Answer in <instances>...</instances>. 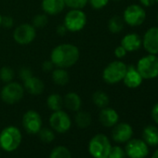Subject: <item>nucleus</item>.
I'll use <instances>...</instances> for the list:
<instances>
[{
  "mask_svg": "<svg viewBox=\"0 0 158 158\" xmlns=\"http://www.w3.org/2000/svg\"><path fill=\"white\" fill-rule=\"evenodd\" d=\"M80 52L78 48L70 43L56 46L50 53V60L55 67L67 69L73 66L79 60Z\"/></svg>",
  "mask_w": 158,
  "mask_h": 158,
  "instance_id": "1",
  "label": "nucleus"
},
{
  "mask_svg": "<svg viewBox=\"0 0 158 158\" xmlns=\"http://www.w3.org/2000/svg\"><path fill=\"white\" fill-rule=\"evenodd\" d=\"M23 141V135L21 130L14 126L5 127L0 133V148L5 152L16 151Z\"/></svg>",
  "mask_w": 158,
  "mask_h": 158,
  "instance_id": "2",
  "label": "nucleus"
},
{
  "mask_svg": "<svg viewBox=\"0 0 158 158\" xmlns=\"http://www.w3.org/2000/svg\"><path fill=\"white\" fill-rule=\"evenodd\" d=\"M127 64L121 60H114L110 62L102 72V79L109 85H114L121 81L127 72Z\"/></svg>",
  "mask_w": 158,
  "mask_h": 158,
  "instance_id": "3",
  "label": "nucleus"
},
{
  "mask_svg": "<svg viewBox=\"0 0 158 158\" xmlns=\"http://www.w3.org/2000/svg\"><path fill=\"white\" fill-rule=\"evenodd\" d=\"M87 21V15L83 10H70L64 16L63 25L68 32L76 33L85 28Z\"/></svg>",
  "mask_w": 158,
  "mask_h": 158,
  "instance_id": "4",
  "label": "nucleus"
},
{
  "mask_svg": "<svg viewBox=\"0 0 158 158\" xmlns=\"http://www.w3.org/2000/svg\"><path fill=\"white\" fill-rule=\"evenodd\" d=\"M143 79H153L158 77V57L148 54L140 58L136 66Z\"/></svg>",
  "mask_w": 158,
  "mask_h": 158,
  "instance_id": "5",
  "label": "nucleus"
},
{
  "mask_svg": "<svg viewBox=\"0 0 158 158\" xmlns=\"http://www.w3.org/2000/svg\"><path fill=\"white\" fill-rule=\"evenodd\" d=\"M24 88L22 84L11 81L10 83H6L0 91V98L1 100L9 104L12 105L21 102L24 96Z\"/></svg>",
  "mask_w": 158,
  "mask_h": 158,
  "instance_id": "6",
  "label": "nucleus"
},
{
  "mask_svg": "<svg viewBox=\"0 0 158 158\" xmlns=\"http://www.w3.org/2000/svg\"><path fill=\"white\" fill-rule=\"evenodd\" d=\"M111 147V141L106 135L97 134L89 140V152L93 158H100L108 156Z\"/></svg>",
  "mask_w": 158,
  "mask_h": 158,
  "instance_id": "7",
  "label": "nucleus"
},
{
  "mask_svg": "<svg viewBox=\"0 0 158 158\" xmlns=\"http://www.w3.org/2000/svg\"><path fill=\"white\" fill-rule=\"evenodd\" d=\"M123 20L125 23H127L131 27L139 26L146 20V11L139 5L137 4L129 5L124 10Z\"/></svg>",
  "mask_w": 158,
  "mask_h": 158,
  "instance_id": "8",
  "label": "nucleus"
},
{
  "mask_svg": "<svg viewBox=\"0 0 158 158\" xmlns=\"http://www.w3.org/2000/svg\"><path fill=\"white\" fill-rule=\"evenodd\" d=\"M48 122L50 128L60 134L66 133L72 127V120L69 114L62 110L53 112L49 117Z\"/></svg>",
  "mask_w": 158,
  "mask_h": 158,
  "instance_id": "9",
  "label": "nucleus"
},
{
  "mask_svg": "<svg viewBox=\"0 0 158 158\" xmlns=\"http://www.w3.org/2000/svg\"><path fill=\"white\" fill-rule=\"evenodd\" d=\"M36 37V28L31 23H22L13 32V39L22 46L31 44Z\"/></svg>",
  "mask_w": 158,
  "mask_h": 158,
  "instance_id": "10",
  "label": "nucleus"
},
{
  "mask_svg": "<svg viewBox=\"0 0 158 158\" xmlns=\"http://www.w3.org/2000/svg\"><path fill=\"white\" fill-rule=\"evenodd\" d=\"M125 152L129 158H145L149 153V146L143 139H130L126 144Z\"/></svg>",
  "mask_w": 158,
  "mask_h": 158,
  "instance_id": "11",
  "label": "nucleus"
},
{
  "mask_svg": "<svg viewBox=\"0 0 158 158\" xmlns=\"http://www.w3.org/2000/svg\"><path fill=\"white\" fill-rule=\"evenodd\" d=\"M42 124L41 115L35 110H28L23 116V127L28 134H38L42 128Z\"/></svg>",
  "mask_w": 158,
  "mask_h": 158,
  "instance_id": "12",
  "label": "nucleus"
},
{
  "mask_svg": "<svg viewBox=\"0 0 158 158\" xmlns=\"http://www.w3.org/2000/svg\"><path fill=\"white\" fill-rule=\"evenodd\" d=\"M142 46L149 54H158V26L149 28L143 35Z\"/></svg>",
  "mask_w": 158,
  "mask_h": 158,
  "instance_id": "13",
  "label": "nucleus"
},
{
  "mask_svg": "<svg viewBox=\"0 0 158 158\" xmlns=\"http://www.w3.org/2000/svg\"><path fill=\"white\" fill-rule=\"evenodd\" d=\"M133 136V128L127 123H117L113 127L112 138L117 143H127Z\"/></svg>",
  "mask_w": 158,
  "mask_h": 158,
  "instance_id": "14",
  "label": "nucleus"
},
{
  "mask_svg": "<svg viewBox=\"0 0 158 158\" xmlns=\"http://www.w3.org/2000/svg\"><path fill=\"white\" fill-rule=\"evenodd\" d=\"M142 81L143 78L137 70V68L133 65L127 66L126 74L123 78V82L125 86L129 89H137L141 85Z\"/></svg>",
  "mask_w": 158,
  "mask_h": 158,
  "instance_id": "15",
  "label": "nucleus"
},
{
  "mask_svg": "<svg viewBox=\"0 0 158 158\" xmlns=\"http://www.w3.org/2000/svg\"><path fill=\"white\" fill-rule=\"evenodd\" d=\"M99 119L101 124L105 127H113L115 126L119 121V114L118 113L111 108V107H104L101 110L99 114Z\"/></svg>",
  "mask_w": 158,
  "mask_h": 158,
  "instance_id": "16",
  "label": "nucleus"
},
{
  "mask_svg": "<svg viewBox=\"0 0 158 158\" xmlns=\"http://www.w3.org/2000/svg\"><path fill=\"white\" fill-rule=\"evenodd\" d=\"M64 0H42L41 8L45 14L56 16L63 11L65 9Z\"/></svg>",
  "mask_w": 158,
  "mask_h": 158,
  "instance_id": "17",
  "label": "nucleus"
},
{
  "mask_svg": "<svg viewBox=\"0 0 158 158\" xmlns=\"http://www.w3.org/2000/svg\"><path fill=\"white\" fill-rule=\"evenodd\" d=\"M23 88L29 94L37 96L44 92L45 90V84L40 78L36 76H30L29 78L25 79L23 81Z\"/></svg>",
  "mask_w": 158,
  "mask_h": 158,
  "instance_id": "18",
  "label": "nucleus"
},
{
  "mask_svg": "<svg viewBox=\"0 0 158 158\" xmlns=\"http://www.w3.org/2000/svg\"><path fill=\"white\" fill-rule=\"evenodd\" d=\"M121 46L127 52H134L140 48L142 46V39L140 36L135 33H130L126 35L121 40Z\"/></svg>",
  "mask_w": 158,
  "mask_h": 158,
  "instance_id": "19",
  "label": "nucleus"
},
{
  "mask_svg": "<svg viewBox=\"0 0 158 158\" xmlns=\"http://www.w3.org/2000/svg\"><path fill=\"white\" fill-rule=\"evenodd\" d=\"M63 105L72 112H77L81 109L82 99L75 92H69L63 98Z\"/></svg>",
  "mask_w": 158,
  "mask_h": 158,
  "instance_id": "20",
  "label": "nucleus"
},
{
  "mask_svg": "<svg viewBox=\"0 0 158 158\" xmlns=\"http://www.w3.org/2000/svg\"><path fill=\"white\" fill-rule=\"evenodd\" d=\"M142 139L148 146H158V128L155 126H147L142 131Z\"/></svg>",
  "mask_w": 158,
  "mask_h": 158,
  "instance_id": "21",
  "label": "nucleus"
},
{
  "mask_svg": "<svg viewBox=\"0 0 158 158\" xmlns=\"http://www.w3.org/2000/svg\"><path fill=\"white\" fill-rule=\"evenodd\" d=\"M51 77L53 82L58 86H65L70 80V76L66 69L56 67L52 70Z\"/></svg>",
  "mask_w": 158,
  "mask_h": 158,
  "instance_id": "22",
  "label": "nucleus"
},
{
  "mask_svg": "<svg viewBox=\"0 0 158 158\" xmlns=\"http://www.w3.org/2000/svg\"><path fill=\"white\" fill-rule=\"evenodd\" d=\"M92 121L91 114L86 111H77L74 116V122L76 126L80 128H87L90 126Z\"/></svg>",
  "mask_w": 158,
  "mask_h": 158,
  "instance_id": "23",
  "label": "nucleus"
},
{
  "mask_svg": "<svg viewBox=\"0 0 158 158\" xmlns=\"http://www.w3.org/2000/svg\"><path fill=\"white\" fill-rule=\"evenodd\" d=\"M47 105L48 109L51 110L52 112L61 110L63 106V98L60 94H57V93L50 94L47 98Z\"/></svg>",
  "mask_w": 158,
  "mask_h": 158,
  "instance_id": "24",
  "label": "nucleus"
},
{
  "mask_svg": "<svg viewBox=\"0 0 158 158\" xmlns=\"http://www.w3.org/2000/svg\"><path fill=\"white\" fill-rule=\"evenodd\" d=\"M92 101H93V103L97 107L102 109V108L107 107L109 105L110 98L107 95V93H105L104 91H102V90H97L92 95Z\"/></svg>",
  "mask_w": 158,
  "mask_h": 158,
  "instance_id": "25",
  "label": "nucleus"
},
{
  "mask_svg": "<svg viewBox=\"0 0 158 158\" xmlns=\"http://www.w3.org/2000/svg\"><path fill=\"white\" fill-rule=\"evenodd\" d=\"M124 20L118 15L113 16L108 22V29L113 34H119L124 28Z\"/></svg>",
  "mask_w": 158,
  "mask_h": 158,
  "instance_id": "26",
  "label": "nucleus"
},
{
  "mask_svg": "<svg viewBox=\"0 0 158 158\" xmlns=\"http://www.w3.org/2000/svg\"><path fill=\"white\" fill-rule=\"evenodd\" d=\"M49 158H72V154L67 147L60 145L53 148L49 154Z\"/></svg>",
  "mask_w": 158,
  "mask_h": 158,
  "instance_id": "27",
  "label": "nucleus"
},
{
  "mask_svg": "<svg viewBox=\"0 0 158 158\" xmlns=\"http://www.w3.org/2000/svg\"><path fill=\"white\" fill-rule=\"evenodd\" d=\"M14 77H15V72L11 67L3 66L0 69V80L4 82L5 84L13 81Z\"/></svg>",
  "mask_w": 158,
  "mask_h": 158,
  "instance_id": "28",
  "label": "nucleus"
},
{
  "mask_svg": "<svg viewBox=\"0 0 158 158\" xmlns=\"http://www.w3.org/2000/svg\"><path fill=\"white\" fill-rule=\"evenodd\" d=\"M38 136L40 139L45 143H50L55 139V133L52 128L48 127H42L38 132Z\"/></svg>",
  "mask_w": 158,
  "mask_h": 158,
  "instance_id": "29",
  "label": "nucleus"
},
{
  "mask_svg": "<svg viewBox=\"0 0 158 158\" xmlns=\"http://www.w3.org/2000/svg\"><path fill=\"white\" fill-rule=\"evenodd\" d=\"M65 6L71 10H82L87 6L89 0H64Z\"/></svg>",
  "mask_w": 158,
  "mask_h": 158,
  "instance_id": "30",
  "label": "nucleus"
},
{
  "mask_svg": "<svg viewBox=\"0 0 158 158\" xmlns=\"http://www.w3.org/2000/svg\"><path fill=\"white\" fill-rule=\"evenodd\" d=\"M35 28H43L48 24V15L43 14H37L33 18V23Z\"/></svg>",
  "mask_w": 158,
  "mask_h": 158,
  "instance_id": "31",
  "label": "nucleus"
},
{
  "mask_svg": "<svg viewBox=\"0 0 158 158\" xmlns=\"http://www.w3.org/2000/svg\"><path fill=\"white\" fill-rule=\"evenodd\" d=\"M125 150L120 146H112L108 153V158H125Z\"/></svg>",
  "mask_w": 158,
  "mask_h": 158,
  "instance_id": "32",
  "label": "nucleus"
},
{
  "mask_svg": "<svg viewBox=\"0 0 158 158\" xmlns=\"http://www.w3.org/2000/svg\"><path fill=\"white\" fill-rule=\"evenodd\" d=\"M89 3L90 4L92 9L102 10L107 6V4L109 3V0H89Z\"/></svg>",
  "mask_w": 158,
  "mask_h": 158,
  "instance_id": "33",
  "label": "nucleus"
},
{
  "mask_svg": "<svg viewBox=\"0 0 158 158\" xmlns=\"http://www.w3.org/2000/svg\"><path fill=\"white\" fill-rule=\"evenodd\" d=\"M19 75H20V78L22 79V80L24 81L25 79H27V78H29L30 76L33 75V73H32V71L29 68L23 67V68H21V70L19 72Z\"/></svg>",
  "mask_w": 158,
  "mask_h": 158,
  "instance_id": "34",
  "label": "nucleus"
},
{
  "mask_svg": "<svg viewBox=\"0 0 158 158\" xmlns=\"http://www.w3.org/2000/svg\"><path fill=\"white\" fill-rule=\"evenodd\" d=\"M13 23H14V21H13V18L10 17V16H2V23H1V25H3L4 27L6 28H11L13 26Z\"/></svg>",
  "mask_w": 158,
  "mask_h": 158,
  "instance_id": "35",
  "label": "nucleus"
},
{
  "mask_svg": "<svg viewBox=\"0 0 158 158\" xmlns=\"http://www.w3.org/2000/svg\"><path fill=\"white\" fill-rule=\"evenodd\" d=\"M127 51L121 45L118 46V47H116L115 49H114V56L117 59H122V58L126 57L127 56Z\"/></svg>",
  "mask_w": 158,
  "mask_h": 158,
  "instance_id": "36",
  "label": "nucleus"
},
{
  "mask_svg": "<svg viewBox=\"0 0 158 158\" xmlns=\"http://www.w3.org/2000/svg\"><path fill=\"white\" fill-rule=\"evenodd\" d=\"M151 115H152V120L158 125V102L152 107V112H151Z\"/></svg>",
  "mask_w": 158,
  "mask_h": 158,
  "instance_id": "37",
  "label": "nucleus"
},
{
  "mask_svg": "<svg viewBox=\"0 0 158 158\" xmlns=\"http://www.w3.org/2000/svg\"><path fill=\"white\" fill-rule=\"evenodd\" d=\"M53 67H54V65H53V63L51 62V60H45V61L43 62V64H42V69H43V71H44V72H49V71H52V70H53Z\"/></svg>",
  "mask_w": 158,
  "mask_h": 158,
  "instance_id": "38",
  "label": "nucleus"
},
{
  "mask_svg": "<svg viewBox=\"0 0 158 158\" xmlns=\"http://www.w3.org/2000/svg\"><path fill=\"white\" fill-rule=\"evenodd\" d=\"M140 4L145 8H150L154 5L155 0H139Z\"/></svg>",
  "mask_w": 158,
  "mask_h": 158,
  "instance_id": "39",
  "label": "nucleus"
},
{
  "mask_svg": "<svg viewBox=\"0 0 158 158\" xmlns=\"http://www.w3.org/2000/svg\"><path fill=\"white\" fill-rule=\"evenodd\" d=\"M67 32H68V31H67L66 27H65L63 24L59 25V26L57 27V34H58L59 35H64Z\"/></svg>",
  "mask_w": 158,
  "mask_h": 158,
  "instance_id": "40",
  "label": "nucleus"
},
{
  "mask_svg": "<svg viewBox=\"0 0 158 158\" xmlns=\"http://www.w3.org/2000/svg\"><path fill=\"white\" fill-rule=\"evenodd\" d=\"M151 158H158V149L155 150V152L152 153V155Z\"/></svg>",
  "mask_w": 158,
  "mask_h": 158,
  "instance_id": "41",
  "label": "nucleus"
},
{
  "mask_svg": "<svg viewBox=\"0 0 158 158\" xmlns=\"http://www.w3.org/2000/svg\"><path fill=\"white\" fill-rule=\"evenodd\" d=\"M1 23H2V16L0 14V26H1Z\"/></svg>",
  "mask_w": 158,
  "mask_h": 158,
  "instance_id": "42",
  "label": "nucleus"
},
{
  "mask_svg": "<svg viewBox=\"0 0 158 158\" xmlns=\"http://www.w3.org/2000/svg\"><path fill=\"white\" fill-rule=\"evenodd\" d=\"M100 158H108V156H103V157H100Z\"/></svg>",
  "mask_w": 158,
  "mask_h": 158,
  "instance_id": "43",
  "label": "nucleus"
},
{
  "mask_svg": "<svg viewBox=\"0 0 158 158\" xmlns=\"http://www.w3.org/2000/svg\"><path fill=\"white\" fill-rule=\"evenodd\" d=\"M113 1H120V0H113Z\"/></svg>",
  "mask_w": 158,
  "mask_h": 158,
  "instance_id": "44",
  "label": "nucleus"
},
{
  "mask_svg": "<svg viewBox=\"0 0 158 158\" xmlns=\"http://www.w3.org/2000/svg\"><path fill=\"white\" fill-rule=\"evenodd\" d=\"M157 23H158V13H157Z\"/></svg>",
  "mask_w": 158,
  "mask_h": 158,
  "instance_id": "45",
  "label": "nucleus"
},
{
  "mask_svg": "<svg viewBox=\"0 0 158 158\" xmlns=\"http://www.w3.org/2000/svg\"><path fill=\"white\" fill-rule=\"evenodd\" d=\"M155 2H157V3H158V0H155Z\"/></svg>",
  "mask_w": 158,
  "mask_h": 158,
  "instance_id": "46",
  "label": "nucleus"
}]
</instances>
